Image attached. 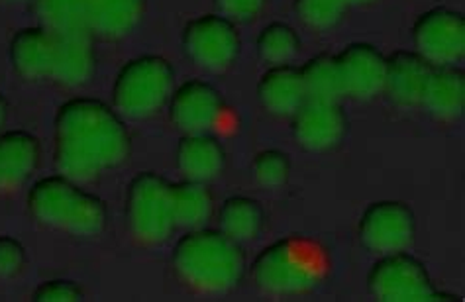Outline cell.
Here are the masks:
<instances>
[{"instance_id": "f546056e", "label": "cell", "mask_w": 465, "mask_h": 302, "mask_svg": "<svg viewBox=\"0 0 465 302\" xmlns=\"http://www.w3.org/2000/svg\"><path fill=\"white\" fill-rule=\"evenodd\" d=\"M24 259H26V253L18 239L10 236H0V277H12L16 275Z\"/></svg>"}, {"instance_id": "8992f818", "label": "cell", "mask_w": 465, "mask_h": 302, "mask_svg": "<svg viewBox=\"0 0 465 302\" xmlns=\"http://www.w3.org/2000/svg\"><path fill=\"white\" fill-rule=\"evenodd\" d=\"M130 229L138 239L157 244L175 228L171 185L155 173H142L132 180L126 197Z\"/></svg>"}, {"instance_id": "f1b7e54d", "label": "cell", "mask_w": 465, "mask_h": 302, "mask_svg": "<svg viewBox=\"0 0 465 302\" xmlns=\"http://www.w3.org/2000/svg\"><path fill=\"white\" fill-rule=\"evenodd\" d=\"M81 288L69 279H52L42 283L34 293L38 302H75L81 300Z\"/></svg>"}, {"instance_id": "52a82bcc", "label": "cell", "mask_w": 465, "mask_h": 302, "mask_svg": "<svg viewBox=\"0 0 465 302\" xmlns=\"http://www.w3.org/2000/svg\"><path fill=\"white\" fill-rule=\"evenodd\" d=\"M370 288L375 298L383 302H430L444 300L434 291L424 265L409 256L395 251L385 253L370 273Z\"/></svg>"}, {"instance_id": "7c38bea8", "label": "cell", "mask_w": 465, "mask_h": 302, "mask_svg": "<svg viewBox=\"0 0 465 302\" xmlns=\"http://www.w3.org/2000/svg\"><path fill=\"white\" fill-rule=\"evenodd\" d=\"M346 118L336 101L307 99L292 114V132L302 148L328 150L344 136Z\"/></svg>"}, {"instance_id": "1f68e13d", "label": "cell", "mask_w": 465, "mask_h": 302, "mask_svg": "<svg viewBox=\"0 0 465 302\" xmlns=\"http://www.w3.org/2000/svg\"><path fill=\"white\" fill-rule=\"evenodd\" d=\"M5 118H6V101L0 96V126L5 124Z\"/></svg>"}, {"instance_id": "7a4b0ae2", "label": "cell", "mask_w": 465, "mask_h": 302, "mask_svg": "<svg viewBox=\"0 0 465 302\" xmlns=\"http://www.w3.org/2000/svg\"><path fill=\"white\" fill-rule=\"evenodd\" d=\"M173 265L187 285L204 293H223L240 281L243 256L236 239L223 229L203 226L177 241Z\"/></svg>"}, {"instance_id": "603a6c76", "label": "cell", "mask_w": 465, "mask_h": 302, "mask_svg": "<svg viewBox=\"0 0 465 302\" xmlns=\"http://www.w3.org/2000/svg\"><path fill=\"white\" fill-rule=\"evenodd\" d=\"M91 8L93 0H35L42 24L55 32L91 34Z\"/></svg>"}, {"instance_id": "4316f807", "label": "cell", "mask_w": 465, "mask_h": 302, "mask_svg": "<svg viewBox=\"0 0 465 302\" xmlns=\"http://www.w3.org/2000/svg\"><path fill=\"white\" fill-rule=\"evenodd\" d=\"M344 8V0H297L299 16L314 28L334 26Z\"/></svg>"}, {"instance_id": "4dcf8cb0", "label": "cell", "mask_w": 465, "mask_h": 302, "mask_svg": "<svg viewBox=\"0 0 465 302\" xmlns=\"http://www.w3.org/2000/svg\"><path fill=\"white\" fill-rule=\"evenodd\" d=\"M216 3L228 16H234L240 20H248L255 16L263 6V0H216Z\"/></svg>"}, {"instance_id": "30bf717a", "label": "cell", "mask_w": 465, "mask_h": 302, "mask_svg": "<svg viewBox=\"0 0 465 302\" xmlns=\"http://www.w3.org/2000/svg\"><path fill=\"white\" fill-rule=\"evenodd\" d=\"M363 244L377 253H395L405 249L414 236V219L401 202H375L360 220Z\"/></svg>"}, {"instance_id": "d4e9b609", "label": "cell", "mask_w": 465, "mask_h": 302, "mask_svg": "<svg viewBox=\"0 0 465 302\" xmlns=\"http://www.w3.org/2000/svg\"><path fill=\"white\" fill-rule=\"evenodd\" d=\"M307 99L314 101H338L344 94L341 75L336 57L316 55L301 69Z\"/></svg>"}, {"instance_id": "cb8c5ba5", "label": "cell", "mask_w": 465, "mask_h": 302, "mask_svg": "<svg viewBox=\"0 0 465 302\" xmlns=\"http://www.w3.org/2000/svg\"><path fill=\"white\" fill-rule=\"evenodd\" d=\"M262 224V207L250 197H230L220 209V229L236 241L258 236Z\"/></svg>"}, {"instance_id": "5bb4252c", "label": "cell", "mask_w": 465, "mask_h": 302, "mask_svg": "<svg viewBox=\"0 0 465 302\" xmlns=\"http://www.w3.org/2000/svg\"><path fill=\"white\" fill-rule=\"evenodd\" d=\"M93 35L87 32H55L50 77L67 87H79L94 73Z\"/></svg>"}, {"instance_id": "6da1fadb", "label": "cell", "mask_w": 465, "mask_h": 302, "mask_svg": "<svg viewBox=\"0 0 465 302\" xmlns=\"http://www.w3.org/2000/svg\"><path fill=\"white\" fill-rule=\"evenodd\" d=\"M130 136L116 111L96 99H71L55 116V165L77 183L126 160Z\"/></svg>"}, {"instance_id": "44dd1931", "label": "cell", "mask_w": 465, "mask_h": 302, "mask_svg": "<svg viewBox=\"0 0 465 302\" xmlns=\"http://www.w3.org/2000/svg\"><path fill=\"white\" fill-rule=\"evenodd\" d=\"M143 15V0H93L91 34L120 38L128 34Z\"/></svg>"}, {"instance_id": "83f0119b", "label": "cell", "mask_w": 465, "mask_h": 302, "mask_svg": "<svg viewBox=\"0 0 465 302\" xmlns=\"http://www.w3.org/2000/svg\"><path fill=\"white\" fill-rule=\"evenodd\" d=\"M253 175L265 187H277L289 175V160L283 151L265 150L253 161Z\"/></svg>"}, {"instance_id": "ba28073f", "label": "cell", "mask_w": 465, "mask_h": 302, "mask_svg": "<svg viewBox=\"0 0 465 302\" xmlns=\"http://www.w3.org/2000/svg\"><path fill=\"white\" fill-rule=\"evenodd\" d=\"M183 47L197 65L220 71L236 59L240 38L234 24L226 16L206 15L187 24L183 32Z\"/></svg>"}, {"instance_id": "277c9868", "label": "cell", "mask_w": 465, "mask_h": 302, "mask_svg": "<svg viewBox=\"0 0 465 302\" xmlns=\"http://www.w3.org/2000/svg\"><path fill=\"white\" fill-rule=\"evenodd\" d=\"M173 67L159 55L134 57L118 71L113 101L118 114L145 118L159 111L173 93Z\"/></svg>"}, {"instance_id": "e0dca14e", "label": "cell", "mask_w": 465, "mask_h": 302, "mask_svg": "<svg viewBox=\"0 0 465 302\" xmlns=\"http://www.w3.org/2000/svg\"><path fill=\"white\" fill-rule=\"evenodd\" d=\"M420 104L436 118H458L465 106V77L456 65H432Z\"/></svg>"}, {"instance_id": "8fae6325", "label": "cell", "mask_w": 465, "mask_h": 302, "mask_svg": "<svg viewBox=\"0 0 465 302\" xmlns=\"http://www.w3.org/2000/svg\"><path fill=\"white\" fill-rule=\"evenodd\" d=\"M223 96L204 81H187L169 96V114L185 134L208 132L223 114Z\"/></svg>"}, {"instance_id": "ac0fdd59", "label": "cell", "mask_w": 465, "mask_h": 302, "mask_svg": "<svg viewBox=\"0 0 465 302\" xmlns=\"http://www.w3.org/2000/svg\"><path fill=\"white\" fill-rule=\"evenodd\" d=\"M40 143L24 130L0 134V189H15L26 180L38 165Z\"/></svg>"}, {"instance_id": "2e32d148", "label": "cell", "mask_w": 465, "mask_h": 302, "mask_svg": "<svg viewBox=\"0 0 465 302\" xmlns=\"http://www.w3.org/2000/svg\"><path fill=\"white\" fill-rule=\"evenodd\" d=\"M54 55V30L47 26H32L20 30L10 42V62L22 77H50Z\"/></svg>"}, {"instance_id": "5b68a950", "label": "cell", "mask_w": 465, "mask_h": 302, "mask_svg": "<svg viewBox=\"0 0 465 302\" xmlns=\"http://www.w3.org/2000/svg\"><path fill=\"white\" fill-rule=\"evenodd\" d=\"M322 265L316 253L295 239H279L253 261V279L273 295H299L321 279Z\"/></svg>"}, {"instance_id": "d6a6232c", "label": "cell", "mask_w": 465, "mask_h": 302, "mask_svg": "<svg viewBox=\"0 0 465 302\" xmlns=\"http://www.w3.org/2000/svg\"><path fill=\"white\" fill-rule=\"evenodd\" d=\"M346 5H353V3H370V0H344Z\"/></svg>"}, {"instance_id": "4fadbf2b", "label": "cell", "mask_w": 465, "mask_h": 302, "mask_svg": "<svg viewBox=\"0 0 465 302\" xmlns=\"http://www.w3.org/2000/svg\"><path fill=\"white\" fill-rule=\"evenodd\" d=\"M344 94L353 99H371L383 91L385 57L370 44H351L338 57Z\"/></svg>"}, {"instance_id": "d6986e66", "label": "cell", "mask_w": 465, "mask_h": 302, "mask_svg": "<svg viewBox=\"0 0 465 302\" xmlns=\"http://www.w3.org/2000/svg\"><path fill=\"white\" fill-rule=\"evenodd\" d=\"M177 163L187 179L206 183L223 171L224 150L208 132H194V134H185V138L181 140Z\"/></svg>"}, {"instance_id": "9a60e30c", "label": "cell", "mask_w": 465, "mask_h": 302, "mask_svg": "<svg viewBox=\"0 0 465 302\" xmlns=\"http://www.w3.org/2000/svg\"><path fill=\"white\" fill-rule=\"evenodd\" d=\"M432 65L416 52H397L385 59V84L391 101L401 106L420 104V96Z\"/></svg>"}, {"instance_id": "9c48e42d", "label": "cell", "mask_w": 465, "mask_h": 302, "mask_svg": "<svg viewBox=\"0 0 465 302\" xmlns=\"http://www.w3.org/2000/svg\"><path fill=\"white\" fill-rule=\"evenodd\" d=\"M416 54L430 65H454L465 52V20L451 8H432L416 20Z\"/></svg>"}, {"instance_id": "484cf974", "label": "cell", "mask_w": 465, "mask_h": 302, "mask_svg": "<svg viewBox=\"0 0 465 302\" xmlns=\"http://www.w3.org/2000/svg\"><path fill=\"white\" fill-rule=\"evenodd\" d=\"M260 55L267 63L283 65L295 57L299 50V38L295 30L283 22H273L265 26L258 38Z\"/></svg>"}, {"instance_id": "3957f363", "label": "cell", "mask_w": 465, "mask_h": 302, "mask_svg": "<svg viewBox=\"0 0 465 302\" xmlns=\"http://www.w3.org/2000/svg\"><path fill=\"white\" fill-rule=\"evenodd\" d=\"M28 204L40 222L75 236H96L104 228L106 210L101 199L81 189L65 175L40 179L30 189Z\"/></svg>"}, {"instance_id": "7402d4cb", "label": "cell", "mask_w": 465, "mask_h": 302, "mask_svg": "<svg viewBox=\"0 0 465 302\" xmlns=\"http://www.w3.org/2000/svg\"><path fill=\"white\" fill-rule=\"evenodd\" d=\"M171 202L175 226L197 229L206 226L213 216V195L201 180L185 179L171 187Z\"/></svg>"}, {"instance_id": "ffe728a7", "label": "cell", "mask_w": 465, "mask_h": 302, "mask_svg": "<svg viewBox=\"0 0 465 302\" xmlns=\"http://www.w3.org/2000/svg\"><path fill=\"white\" fill-rule=\"evenodd\" d=\"M260 99L267 111L279 116H292L307 101L301 71L291 65H275L260 81Z\"/></svg>"}]
</instances>
